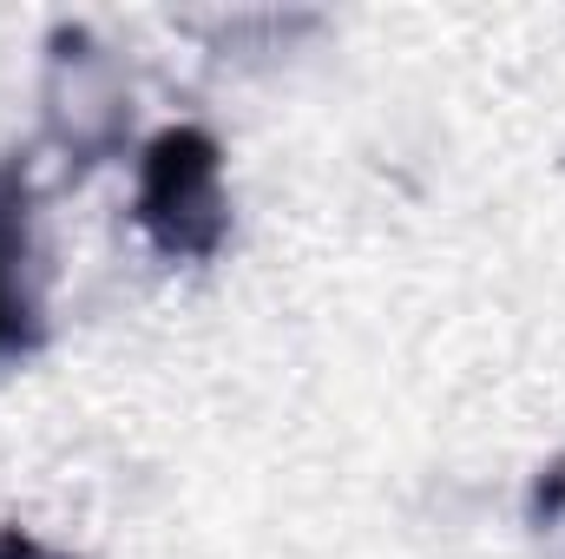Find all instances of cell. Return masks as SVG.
Here are the masks:
<instances>
[{
    "mask_svg": "<svg viewBox=\"0 0 565 559\" xmlns=\"http://www.w3.org/2000/svg\"><path fill=\"white\" fill-rule=\"evenodd\" d=\"M0 559H60V553H46V547L26 540V534H0Z\"/></svg>",
    "mask_w": 565,
    "mask_h": 559,
    "instance_id": "cell-3",
    "label": "cell"
},
{
    "mask_svg": "<svg viewBox=\"0 0 565 559\" xmlns=\"http://www.w3.org/2000/svg\"><path fill=\"white\" fill-rule=\"evenodd\" d=\"M139 224L171 257L217 251V238H224V178H217V145L204 133H164L151 145L139 178Z\"/></svg>",
    "mask_w": 565,
    "mask_h": 559,
    "instance_id": "cell-1",
    "label": "cell"
},
{
    "mask_svg": "<svg viewBox=\"0 0 565 559\" xmlns=\"http://www.w3.org/2000/svg\"><path fill=\"white\" fill-rule=\"evenodd\" d=\"M20 316H26V303H20V283H13V264H7V251H0V349L20 336Z\"/></svg>",
    "mask_w": 565,
    "mask_h": 559,
    "instance_id": "cell-2",
    "label": "cell"
}]
</instances>
